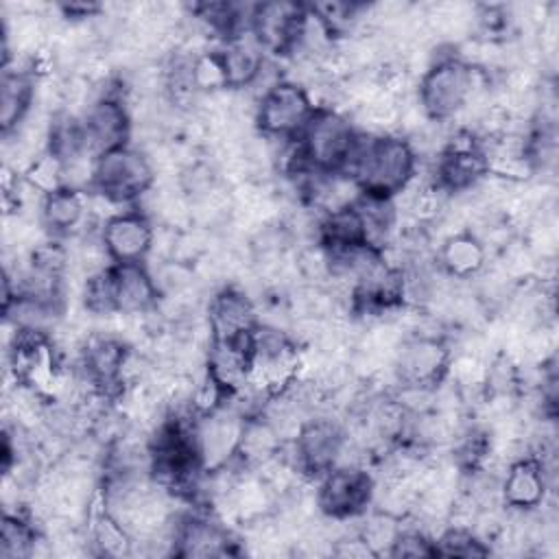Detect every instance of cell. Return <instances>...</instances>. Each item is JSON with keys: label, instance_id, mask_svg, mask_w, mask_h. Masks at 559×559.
<instances>
[{"label": "cell", "instance_id": "6da1fadb", "mask_svg": "<svg viewBox=\"0 0 559 559\" xmlns=\"http://www.w3.org/2000/svg\"><path fill=\"white\" fill-rule=\"evenodd\" d=\"M485 96H489V70L467 63L456 48L437 52L417 83V107L428 122H450L472 100Z\"/></svg>", "mask_w": 559, "mask_h": 559}, {"label": "cell", "instance_id": "7a4b0ae2", "mask_svg": "<svg viewBox=\"0 0 559 559\" xmlns=\"http://www.w3.org/2000/svg\"><path fill=\"white\" fill-rule=\"evenodd\" d=\"M419 157L402 133H360L347 175L360 194L395 199L417 177Z\"/></svg>", "mask_w": 559, "mask_h": 559}, {"label": "cell", "instance_id": "3957f363", "mask_svg": "<svg viewBox=\"0 0 559 559\" xmlns=\"http://www.w3.org/2000/svg\"><path fill=\"white\" fill-rule=\"evenodd\" d=\"M360 129L338 107H319L304 131L295 138L299 173H347L360 140Z\"/></svg>", "mask_w": 559, "mask_h": 559}, {"label": "cell", "instance_id": "277c9868", "mask_svg": "<svg viewBox=\"0 0 559 559\" xmlns=\"http://www.w3.org/2000/svg\"><path fill=\"white\" fill-rule=\"evenodd\" d=\"M155 164L138 146L127 144L94 159L90 192L114 205H138L155 188Z\"/></svg>", "mask_w": 559, "mask_h": 559}, {"label": "cell", "instance_id": "5b68a950", "mask_svg": "<svg viewBox=\"0 0 559 559\" xmlns=\"http://www.w3.org/2000/svg\"><path fill=\"white\" fill-rule=\"evenodd\" d=\"M314 483V507L334 522L360 518L376 500V476L360 463H338Z\"/></svg>", "mask_w": 559, "mask_h": 559}, {"label": "cell", "instance_id": "8992f818", "mask_svg": "<svg viewBox=\"0 0 559 559\" xmlns=\"http://www.w3.org/2000/svg\"><path fill=\"white\" fill-rule=\"evenodd\" d=\"M314 111L317 105L308 87L284 76L255 98L253 122L258 133L269 140H295Z\"/></svg>", "mask_w": 559, "mask_h": 559}, {"label": "cell", "instance_id": "52a82bcc", "mask_svg": "<svg viewBox=\"0 0 559 559\" xmlns=\"http://www.w3.org/2000/svg\"><path fill=\"white\" fill-rule=\"evenodd\" d=\"M79 122L85 153L94 159L103 153L131 144L133 114L122 87L111 81L85 105L83 111H79Z\"/></svg>", "mask_w": 559, "mask_h": 559}, {"label": "cell", "instance_id": "ba28073f", "mask_svg": "<svg viewBox=\"0 0 559 559\" xmlns=\"http://www.w3.org/2000/svg\"><path fill=\"white\" fill-rule=\"evenodd\" d=\"M347 443L349 432L338 419L330 415H314L304 419L297 428L290 441L288 461L301 478L317 480L345 459Z\"/></svg>", "mask_w": 559, "mask_h": 559}, {"label": "cell", "instance_id": "9c48e42d", "mask_svg": "<svg viewBox=\"0 0 559 559\" xmlns=\"http://www.w3.org/2000/svg\"><path fill=\"white\" fill-rule=\"evenodd\" d=\"M452 349L441 334L411 332L397 343L391 365L397 386L437 389L448 380Z\"/></svg>", "mask_w": 559, "mask_h": 559}, {"label": "cell", "instance_id": "30bf717a", "mask_svg": "<svg viewBox=\"0 0 559 559\" xmlns=\"http://www.w3.org/2000/svg\"><path fill=\"white\" fill-rule=\"evenodd\" d=\"M98 236L111 264H140L153 253L157 229L140 205H131L105 218Z\"/></svg>", "mask_w": 559, "mask_h": 559}, {"label": "cell", "instance_id": "8fae6325", "mask_svg": "<svg viewBox=\"0 0 559 559\" xmlns=\"http://www.w3.org/2000/svg\"><path fill=\"white\" fill-rule=\"evenodd\" d=\"M308 15V4L299 2H260L253 4L249 33L264 55L293 57Z\"/></svg>", "mask_w": 559, "mask_h": 559}, {"label": "cell", "instance_id": "7c38bea8", "mask_svg": "<svg viewBox=\"0 0 559 559\" xmlns=\"http://www.w3.org/2000/svg\"><path fill=\"white\" fill-rule=\"evenodd\" d=\"M550 467L533 452H526L507 463L500 476L502 507L518 513L542 509L550 491Z\"/></svg>", "mask_w": 559, "mask_h": 559}, {"label": "cell", "instance_id": "4fadbf2b", "mask_svg": "<svg viewBox=\"0 0 559 559\" xmlns=\"http://www.w3.org/2000/svg\"><path fill=\"white\" fill-rule=\"evenodd\" d=\"M109 288L114 314L120 317H146L157 308L162 299L155 275L146 262L111 264Z\"/></svg>", "mask_w": 559, "mask_h": 559}, {"label": "cell", "instance_id": "5bb4252c", "mask_svg": "<svg viewBox=\"0 0 559 559\" xmlns=\"http://www.w3.org/2000/svg\"><path fill=\"white\" fill-rule=\"evenodd\" d=\"M205 321L210 341H240L260 325L255 304L236 286H223L210 297Z\"/></svg>", "mask_w": 559, "mask_h": 559}, {"label": "cell", "instance_id": "9a60e30c", "mask_svg": "<svg viewBox=\"0 0 559 559\" xmlns=\"http://www.w3.org/2000/svg\"><path fill=\"white\" fill-rule=\"evenodd\" d=\"M90 214L92 210L87 192L70 186H61L44 194L37 207V218L44 234L61 240L87 234Z\"/></svg>", "mask_w": 559, "mask_h": 559}, {"label": "cell", "instance_id": "2e32d148", "mask_svg": "<svg viewBox=\"0 0 559 559\" xmlns=\"http://www.w3.org/2000/svg\"><path fill=\"white\" fill-rule=\"evenodd\" d=\"M39 74L35 63L17 66L15 61L2 66L0 81V124L2 135L17 131L35 109Z\"/></svg>", "mask_w": 559, "mask_h": 559}, {"label": "cell", "instance_id": "e0dca14e", "mask_svg": "<svg viewBox=\"0 0 559 559\" xmlns=\"http://www.w3.org/2000/svg\"><path fill=\"white\" fill-rule=\"evenodd\" d=\"M489 249L472 229L448 234L435 255L437 269L450 280H474L487 266Z\"/></svg>", "mask_w": 559, "mask_h": 559}, {"label": "cell", "instance_id": "ac0fdd59", "mask_svg": "<svg viewBox=\"0 0 559 559\" xmlns=\"http://www.w3.org/2000/svg\"><path fill=\"white\" fill-rule=\"evenodd\" d=\"M216 50L225 70L229 92H236V90L247 92L266 63V55L258 46V41L251 37V33L231 37L223 41Z\"/></svg>", "mask_w": 559, "mask_h": 559}, {"label": "cell", "instance_id": "d6986e66", "mask_svg": "<svg viewBox=\"0 0 559 559\" xmlns=\"http://www.w3.org/2000/svg\"><path fill=\"white\" fill-rule=\"evenodd\" d=\"M87 542L94 555H100V557H127L135 552V537L129 533V528L120 520H116L105 509V504L92 518Z\"/></svg>", "mask_w": 559, "mask_h": 559}, {"label": "cell", "instance_id": "ffe728a7", "mask_svg": "<svg viewBox=\"0 0 559 559\" xmlns=\"http://www.w3.org/2000/svg\"><path fill=\"white\" fill-rule=\"evenodd\" d=\"M44 539L41 531L33 524L31 518L15 511H4L0 526V557L17 559L33 557L37 552V544Z\"/></svg>", "mask_w": 559, "mask_h": 559}, {"label": "cell", "instance_id": "44dd1931", "mask_svg": "<svg viewBox=\"0 0 559 559\" xmlns=\"http://www.w3.org/2000/svg\"><path fill=\"white\" fill-rule=\"evenodd\" d=\"M362 524L356 528L362 542L369 546L373 557L391 555V548L404 526L402 515H395L384 509H376L371 513H362Z\"/></svg>", "mask_w": 559, "mask_h": 559}, {"label": "cell", "instance_id": "7402d4cb", "mask_svg": "<svg viewBox=\"0 0 559 559\" xmlns=\"http://www.w3.org/2000/svg\"><path fill=\"white\" fill-rule=\"evenodd\" d=\"M489 544L469 526L448 524L435 535V555L445 557H483L489 555Z\"/></svg>", "mask_w": 559, "mask_h": 559}, {"label": "cell", "instance_id": "603a6c76", "mask_svg": "<svg viewBox=\"0 0 559 559\" xmlns=\"http://www.w3.org/2000/svg\"><path fill=\"white\" fill-rule=\"evenodd\" d=\"M435 555V535L419 526H402L389 557H430Z\"/></svg>", "mask_w": 559, "mask_h": 559}]
</instances>
